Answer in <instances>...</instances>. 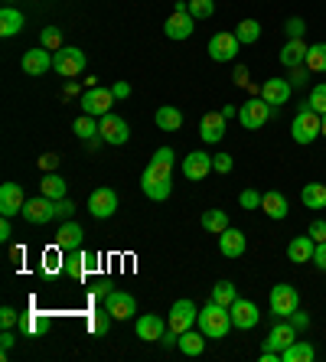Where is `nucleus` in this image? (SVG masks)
Returning <instances> with one entry per match:
<instances>
[{
	"instance_id": "1",
	"label": "nucleus",
	"mask_w": 326,
	"mask_h": 362,
	"mask_svg": "<svg viewBox=\"0 0 326 362\" xmlns=\"http://www.w3.org/2000/svg\"><path fill=\"white\" fill-rule=\"evenodd\" d=\"M173 160H176V153L170 147H160L151 157L147 170L141 173V189L147 199H153V202L170 199V193H173Z\"/></svg>"
},
{
	"instance_id": "2",
	"label": "nucleus",
	"mask_w": 326,
	"mask_h": 362,
	"mask_svg": "<svg viewBox=\"0 0 326 362\" xmlns=\"http://www.w3.org/2000/svg\"><path fill=\"white\" fill-rule=\"evenodd\" d=\"M196 327H199L209 339H222V337H228V327H232V313H228V307H222V303L209 300V303H206V307L199 310V320H196Z\"/></svg>"
},
{
	"instance_id": "3",
	"label": "nucleus",
	"mask_w": 326,
	"mask_h": 362,
	"mask_svg": "<svg viewBox=\"0 0 326 362\" xmlns=\"http://www.w3.org/2000/svg\"><path fill=\"white\" fill-rule=\"evenodd\" d=\"M291 137L297 144H313L317 137H323V115H317L310 105L301 108L297 118H293V124H291Z\"/></svg>"
},
{
	"instance_id": "4",
	"label": "nucleus",
	"mask_w": 326,
	"mask_h": 362,
	"mask_svg": "<svg viewBox=\"0 0 326 362\" xmlns=\"http://www.w3.org/2000/svg\"><path fill=\"white\" fill-rule=\"evenodd\" d=\"M52 69H56L62 78H76L85 72V52L78 46H62V49L52 52Z\"/></svg>"
},
{
	"instance_id": "5",
	"label": "nucleus",
	"mask_w": 326,
	"mask_h": 362,
	"mask_svg": "<svg viewBox=\"0 0 326 362\" xmlns=\"http://www.w3.org/2000/svg\"><path fill=\"white\" fill-rule=\"evenodd\" d=\"M268 303H271V313H274L277 320H287V317L301 307V294H297V287H291V284H274Z\"/></svg>"
},
{
	"instance_id": "6",
	"label": "nucleus",
	"mask_w": 326,
	"mask_h": 362,
	"mask_svg": "<svg viewBox=\"0 0 326 362\" xmlns=\"http://www.w3.org/2000/svg\"><path fill=\"white\" fill-rule=\"evenodd\" d=\"M192 30H196V17L190 13V7H186V4H176V10L167 17V23H163V33H167V40H173V42L190 40Z\"/></svg>"
},
{
	"instance_id": "7",
	"label": "nucleus",
	"mask_w": 326,
	"mask_h": 362,
	"mask_svg": "<svg viewBox=\"0 0 326 362\" xmlns=\"http://www.w3.org/2000/svg\"><path fill=\"white\" fill-rule=\"evenodd\" d=\"M115 92L111 88H101V85H92L88 92L82 95V115H92V118H105V115H111V105H115Z\"/></svg>"
},
{
	"instance_id": "8",
	"label": "nucleus",
	"mask_w": 326,
	"mask_h": 362,
	"mask_svg": "<svg viewBox=\"0 0 326 362\" xmlns=\"http://www.w3.org/2000/svg\"><path fill=\"white\" fill-rule=\"evenodd\" d=\"M271 111H274V108H271L264 98H248L242 108H238V121H242L245 131H258V127L268 124Z\"/></svg>"
},
{
	"instance_id": "9",
	"label": "nucleus",
	"mask_w": 326,
	"mask_h": 362,
	"mask_svg": "<svg viewBox=\"0 0 326 362\" xmlns=\"http://www.w3.org/2000/svg\"><path fill=\"white\" fill-rule=\"evenodd\" d=\"M23 219L30 222V226H46V222L56 219V199H50V196H36V199H26L23 206Z\"/></svg>"
},
{
	"instance_id": "10",
	"label": "nucleus",
	"mask_w": 326,
	"mask_h": 362,
	"mask_svg": "<svg viewBox=\"0 0 326 362\" xmlns=\"http://www.w3.org/2000/svg\"><path fill=\"white\" fill-rule=\"evenodd\" d=\"M23 206H26V196H23V186L20 183H4L0 186V216H23Z\"/></svg>"
},
{
	"instance_id": "11",
	"label": "nucleus",
	"mask_w": 326,
	"mask_h": 362,
	"mask_svg": "<svg viewBox=\"0 0 326 362\" xmlns=\"http://www.w3.org/2000/svg\"><path fill=\"white\" fill-rule=\"evenodd\" d=\"M196 320H199V310H196V303L192 300H176L173 307H170V329H176V333H186V329L196 327Z\"/></svg>"
},
{
	"instance_id": "12",
	"label": "nucleus",
	"mask_w": 326,
	"mask_h": 362,
	"mask_svg": "<svg viewBox=\"0 0 326 362\" xmlns=\"http://www.w3.org/2000/svg\"><path fill=\"white\" fill-rule=\"evenodd\" d=\"M101 124V141L105 144H115V147H121V144H127V137H131V127H127V121L121 118V115H105V118L98 121Z\"/></svg>"
},
{
	"instance_id": "13",
	"label": "nucleus",
	"mask_w": 326,
	"mask_h": 362,
	"mask_svg": "<svg viewBox=\"0 0 326 362\" xmlns=\"http://www.w3.org/2000/svg\"><path fill=\"white\" fill-rule=\"evenodd\" d=\"M228 313H232V327L235 329H255V327H258V320H261L258 303H255V300H242V297L228 307Z\"/></svg>"
},
{
	"instance_id": "14",
	"label": "nucleus",
	"mask_w": 326,
	"mask_h": 362,
	"mask_svg": "<svg viewBox=\"0 0 326 362\" xmlns=\"http://www.w3.org/2000/svg\"><path fill=\"white\" fill-rule=\"evenodd\" d=\"M105 310H108L115 320H131L137 313V300H134V294H127V291H111V294L105 297Z\"/></svg>"
},
{
	"instance_id": "15",
	"label": "nucleus",
	"mask_w": 326,
	"mask_h": 362,
	"mask_svg": "<svg viewBox=\"0 0 326 362\" xmlns=\"http://www.w3.org/2000/svg\"><path fill=\"white\" fill-rule=\"evenodd\" d=\"M226 131H228V118L222 115V111H209V115H202L199 118L202 144H219L222 137H226Z\"/></svg>"
},
{
	"instance_id": "16",
	"label": "nucleus",
	"mask_w": 326,
	"mask_h": 362,
	"mask_svg": "<svg viewBox=\"0 0 326 362\" xmlns=\"http://www.w3.org/2000/svg\"><path fill=\"white\" fill-rule=\"evenodd\" d=\"M238 36L235 33H216L209 40V59L212 62H232L235 56H238Z\"/></svg>"
},
{
	"instance_id": "17",
	"label": "nucleus",
	"mask_w": 326,
	"mask_h": 362,
	"mask_svg": "<svg viewBox=\"0 0 326 362\" xmlns=\"http://www.w3.org/2000/svg\"><path fill=\"white\" fill-rule=\"evenodd\" d=\"M115 209H117V193L108 189V186H101V189H95L88 196V212H92L95 219H111Z\"/></svg>"
},
{
	"instance_id": "18",
	"label": "nucleus",
	"mask_w": 326,
	"mask_h": 362,
	"mask_svg": "<svg viewBox=\"0 0 326 362\" xmlns=\"http://www.w3.org/2000/svg\"><path fill=\"white\" fill-rule=\"evenodd\" d=\"M82 242H85V228L78 226L76 219H66L62 226H59V232H56V248L62 255L66 252H76V248H82Z\"/></svg>"
},
{
	"instance_id": "19",
	"label": "nucleus",
	"mask_w": 326,
	"mask_h": 362,
	"mask_svg": "<svg viewBox=\"0 0 326 362\" xmlns=\"http://www.w3.org/2000/svg\"><path fill=\"white\" fill-rule=\"evenodd\" d=\"M95 262H98V255H88V252H82V248H76V252H66V258H62V271H66L69 278L82 281L85 271L95 268Z\"/></svg>"
},
{
	"instance_id": "20",
	"label": "nucleus",
	"mask_w": 326,
	"mask_h": 362,
	"mask_svg": "<svg viewBox=\"0 0 326 362\" xmlns=\"http://www.w3.org/2000/svg\"><path fill=\"white\" fill-rule=\"evenodd\" d=\"M20 69H23L26 76H46L52 69V52L46 49V46H40V49H26L23 59H20Z\"/></svg>"
},
{
	"instance_id": "21",
	"label": "nucleus",
	"mask_w": 326,
	"mask_h": 362,
	"mask_svg": "<svg viewBox=\"0 0 326 362\" xmlns=\"http://www.w3.org/2000/svg\"><path fill=\"white\" fill-rule=\"evenodd\" d=\"M183 173H186V180H206L212 173V153H206V151H192V153H186L183 157Z\"/></svg>"
},
{
	"instance_id": "22",
	"label": "nucleus",
	"mask_w": 326,
	"mask_h": 362,
	"mask_svg": "<svg viewBox=\"0 0 326 362\" xmlns=\"http://www.w3.org/2000/svg\"><path fill=\"white\" fill-rule=\"evenodd\" d=\"M297 333H301V329L293 327L291 320H281V323H277V327L268 333V339H264V349H274V353H284L287 346H291L293 339H297Z\"/></svg>"
},
{
	"instance_id": "23",
	"label": "nucleus",
	"mask_w": 326,
	"mask_h": 362,
	"mask_svg": "<svg viewBox=\"0 0 326 362\" xmlns=\"http://www.w3.org/2000/svg\"><path fill=\"white\" fill-rule=\"evenodd\" d=\"M291 92H293V85L287 82V78H268V82L261 85V98L268 101L271 108H281V105H287Z\"/></svg>"
},
{
	"instance_id": "24",
	"label": "nucleus",
	"mask_w": 326,
	"mask_h": 362,
	"mask_svg": "<svg viewBox=\"0 0 326 362\" xmlns=\"http://www.w3.org/2000/svg\"><path fill=\"white\" fill-rule=\"evenodd\" d=\"M137 339H144V343H160V337L167 333V323L160 320L157 313H144V317H137Z\"/></svg>"
},
{
	"instance_id": "25",
	"label": "nucleus",
	"mask_w": 326,
	"mask_h": 362,
	"mask_svg": "<svg viewBox=\"0 0 326 362\" xmlns=\"http://www.w3.org/2000/svg\"><path fill=\"white\" fill-rule=\"evenodd\" d=\"M245 248H248V242H245V235L238 232V228L228 226L222 235H219V252L226 255V258H242Z\"/></svg>"
},
{
	"instance_id": "26",
	"label": "nucleus",
	"mask_w": 326,
	"mask_h": 362,
	"mask_svg": "<svg viewBox=\"0 0 326 362\" xmlns=\"http://www.w3.org/2000/svg\"><path fill=\"white\" fill-rule=\"evenodd\" d=\"M313 252H317V242L310 235H297V238H291V245H287V258H291L293 264L313 262Z\"/></svg>"
},
{
	"instance_id": "27",
	"label": "nucleus",
	"mask_w": 326,
	"mask_h": 362,
	"mask_svg": "<svg viewBox=\"0 0 326 362\" xmlns=\"http://www.w3.org/2000/svg\"><path fill=\"white\" fill-rule=\"evenodd\" d=\"M307 42L303 40H287L284 49H281V66L293 69V66H307Z\"/></svg>"
},
{
	"instance_id": "28",
	"label": "nucleus",
	"mask_w": 326,
	"mask_h": 362,
	"mask_svg": "<svg viewBox=\"0 0 326 362\" xmlns=\"http://www.w3.org/2000/svg\"><path fill=\"white\" fill-rule=\"evenodd\" d=\"M261 209H264V216L268 219H287V212H291V206H287V196H281L277 189H271V193H264V199H261Z\"/></svg>"
},
{
	"instance_id": "29",
	"label": "nucleus",
	"mask_w": 326,
	"mask_h": 362,
	"mask_svg": "<svg viewBox=\"0 0 326 362\" xmlns=\"http://www.w3.org/2000/svg\"><path fill=\"white\" fill-rule=\"evenodd\" d=\"M206 333L202 329H186V333H180V353H186V356H199L202 349H206Z\"/></svg>"
},
{
	"instance_id": "30",
	"label": "nucleus",
	"mask_w": 326,
	"mask_h": 362,
	"mask_svg": "<svg viewBox=\"0 0 326 362\" xmlns=\"http://www.w3.org/2000/svg\"><path fill=\"white\" fill-rule=\"evenodd\" d=\"M153 121H157L160 131H180L183 127V111H176L173 105H163V108H157Z\"/></svg>"
},
{
	"instance_id": "31",
	"label": "nucleus",
	"mask_w": 326,
	"mask_h": 362,
	"mask_svg": "<svg viewBox=\"0 0 326 362\" xmlns=\"http://www.w3.org/2000/svg\"><path fill=\"white\" fill-rule=\"evenodd\" d=\"M20 30H23V13L13 7H4L0 10V36H17Z\"/></svg>"
},
{
	"instance_id": "32",
	"label": "nucleus",
	"mask_w": 326,
	"mask_h": 362,
	"mask_svg": "<svg viewBox=\"0 0 326 362\" xmlns=\"http://www.w3.org/2000/svg\"><path fill=\"white\" fill-rule=\"evenodd\" d=\"M313 356L317 353H313V346H310L307 339H293L284 353H281V362H310Z\"/></svg>"
},
{
	"instance_id": "33",
	"label": "nucleus",
	"mask_w": 326,
	"mask_h": 362,
	"mask_svg": "<svg viewBox=\"0 0 326 362\" xmlns=\"http://www.w3.org/2000/svg\"><path fill=\"white\" fill-rule=\"evenodd\" d=\"M40 193L50 196V199H66V180L59 173H42V183H40Z\"/></svg>"
},
{
	"instance_id": "34",
	"label": "nucleus",
	"mask_w": 326,
	"mask_h": 362,
	"mask_svg": "<svg viewBox=\"0 0 326 362\" xmlns=\"http://www.w3.org/2000/svg\"><path fill=\"white\" fill-rule=\"evenodd\" d=\"M307 209H326V186L323 183H307L301 193Z\"/></svg>"
},
{
	"instance_id": "35",
	"label": "nucleus",
	"mask_w": 326,
	"mask_h": 362,
	"mask_svg": "<svg viewBox=\"0 0 326 362\" xmlns=\"http://www.w3.org/2000/svg\"><path fill=\"white\" fill-rule=\"evenodd\" d=\"M202 228L212 232V235H222V232L228 228V216L222 209H206L202 212Z\"/></svg>"
},
{
	"instance_id": "36",
	"label": "nucleus",
	"mask_w": 326,
	"mask_h": 362,
	"mask_svg": "<svg viewBox=\"0 0 326 362\" xmlns=\"http://www.w3.org/2000/svg\"><path fill=\"white\" fill-rule=\"evenodd\" d=\"M72 131H76V137H82V141L101 137V124H98V118H92V115H82V118H76Z\"/></svg>"
},
{
	"instance_id": "37",
	"label": "nucleus",
	"mask_w": 326,
	"mask_h": 362,
	"mask_svg": "<svg viewBox=\"0 0 326 362\" xmlns=\"http://www.w3.org/2000/svg\"><path fill=\"white\" fill-rule=\"evenodd\" d=\"M209 300L222 303V307H232V303L238 300V287H235L232 281H219V284L212 287V297H209Z\"/></svg>"
},
{
	"instance_id": "38",
	"label": "nucleus",
	"mask_w": 326,
	"mask_h": 362,
	"mask_svg": "<svg viewBox=\"0 0 326 362\" xmlns=\"http://www.w3.org/2000/svg\"><path fill=\"white\" fill-rule=\"evenodd\" d=\"M235 36H238V42L242 46H255L261 36V23L258 20H242V23L235 26Z\"/></svg>"
},
{
	"instance_id": "39",
	"label": "nucleus",
	"mask_w": 326,
	"mask_h": 362,
	"mask_svg": "<svg viewBox=\"0 0 326 362\" xmlns=\"http://www.w3.org/2000/svg\"><path fill=\"white\" fill-rule=\"evenodd\" d=\"M307 69L310 72H326V42H313L307 49Z\"/></svg>"
},
{
	"instance_id": "40",
	"label": "nucleus",
	"mask_w": 326,
	"mask_h": 362,
	"mask_svg": "<svg viewBox=\"0 0 326 362\" xmlns=\"http://www.w3.org/2000/svg\"><path fill=\"white\" fill-rule=\"evenodd\" d=\"M40 42H42V46H46V49H50V52L62 49V30H59V26H42Z\"/></svg>"
},
{
	"instance_id": "41",
	"label": "nucleus",
	"mask_w": 326,
	"mask_h": 362,
	"mask_svg": "<svg viewBox=\"0 0 326 362\" xmlns=\"http://www.w3.org/2000/svg\"><path fill=\"white\" fill-rule=\"evenodd\" d=\"M186 7H190V13L196 20H209L212 13H216V4H212V0H186Z\"/></svg>"
},
{
	"instance_id": "42",
	"label": "nucleus",
	"mask_w": 326,
	"mask_h": 362,
	"mask_svg": "<svg viewBox=\"0 0 326 362\" xmlns=\"http://www.w3.org/2000/svg\"><path fill=\"white\" fill-rule=\"evenodd\" d=\"M310 108L317 111V115H326V82H317L313 88H310Z\"/></svg>"
},
{
	"instance_id": "43",
	"label": "nucleus",
	"mask_w": 326,
	"mask_h": 362,
	"mask_svg": "<svg viewBox=\"0 0 326 362\" xmlns=\"http://www.w3.org/2000/svg\"><path fill=\"white\" fill-rule=\"evenodd\" d=\"M111 320H115V317H111L108 310H101L98 317H92V320H88V329H92V333H98V337H105V333H108V327H111Z\"/></svg>"
},
{
	"instance_id": "44",
	"label": "nucleus",
	"mask_w": 326,
	"mask_h": 362,
	"mask_svg": "<svg viewBox=\"0 0 326 362\" xmlns=\"http://www.w3.org/2000/svg\"><path fill=\"white\" fill-rule=\"evenodd\" d=\"M261 199H264V193H258V189H245V193L238 196L242 209H261Z\"/></svg>"
},
{
	"instance_id": "45",
	"label": "nucleus",
	"mask_w": 326,
	"mask_h": 362,
	"mask_svg": "<svg viewBox=\"0 0 326 362\" xmlns=\"http://www.w3.org/2000/svg\"><path fill=\"white\" fill-rule=\"evenodd\" d=\"M232 167H235V160L228 153H212V170L216 173H232Z\"/></svg>"
},
{
	"instance_id": "46",
	"label": "nucleus",
	"mask_w": 326,
	"mask_h": 362,
	"mask_svg": "<svg viewBox=\"0 0 326 362\" xmlns=\"http://www.w3.org/2000/svg\"><path fill=\"white\" fill-rule=\"evenodd\" d=\"M307 235L313 238V242H326V219H313L310 222V228H307Z\"/></svg>"
},
{
	"instance_id": "47",
	"label": "nucleus",
	"mask_w": 326,
	"mask_h": 362,
	"mask_svg": "<svg viewBox=\"0 0 326 362\" xmlns=\"http://www.w3.org/2000/svg\"><path fill=\"white\" fill-rule=\"evenodd\" d=\"M284 30H287V36H291V40H303V30H307V23H303L301 17H291Z\"/></svg>"
},
{
	"instance_id": "48",
	"label": "nucleus",
	"mask_w": 326,
	"mask_h": 362,
	"mask_svg": "<svg viewBox=\"0 0 326 362\" xmlns=\"http://www.w3.org/2000/svg\"><path fill=\"white\" fill-rule=\"evenodd\" d=\"M307 72H310L307 66H293V69H291V78H287V82H291L293 88H301V85H307Z\"/></svg>"
},
{
	"instance_id": "49",
	"label": "nucleus",
	"mask_w": 326,
	"mask_h": 362,
	"mask_svg": "<svg viewBox=\"0 0 326 362\" xmlns=\"http://www.w3.org/2000/svg\"><path fill=\"white\" fill-rule=\"evenodd\" d=\"M72 212H76V202L72 199H59L56 202V219H72Z\"/></svg>"
},
{
	"instance_id": "50",
	"label": "nucleus",
	"mask_w": 326,
	"mask_h": 362,
	"mask_svg": "<svg viewBox=\"0 0 326 362\" xmlns=\"http://www.w3.org/2000/svg\"><path fill=\"white\" fill-rule=\"evenodd\" d=\"M17 320H20V313L13 310V307H4V310H0V323H4V329H13Z\"/></svg>"
},
{
	"instance_id": "51",
	"label": "nucleus",
	"mask_w": 326,
	"mask_h": 362,
	"mask_svg": "<svg viewBox=\"0 0 326 362\" xmlns=\"http://www.w3.org/2000/svg\"><path fill=\"white\" fill-rule=\"evenodd\" d=\"M287 320H291V323H293V327H297V329H307V327H310V313L297 307V310H293L291 317H287Z\"/></svg>"
},
{
	"instance_id": "52",
	"label": "nucleus",
	"mask_w": 326,
	"mask_h": 362,
	"mask_svg": "<svg viewBox=\"0 0 326 362\" xmlns=\"http://www.w3.org/2000/svg\"><path fill=\"white\" fill-rule=\"evenodd\" d=\"M13 343H17V337H13V329H4V333H0V349H4V359L10 356Z\"/></svg>"
},
{
	"instance_id": "53",
	"label": "nucleus",
	"mask_w": 326,
	"mask_h": 362,
	"mask_svg": "<svg viewBox=\"0 0 326 362\" xmlns=\"http://www.w3.org/2000/svg\"><path fill=\"white\" fill-rule=\"evenodd\" d=\"M56 167H59V157H56V153H42V157H40V170H42V173H52Z\"/></svg>"
},
{
	"instance_id": "54",
	"label": "nucleus",
	"mask_w": 326,
	"mask_h": 362,
	"mask_svg": "<svg viewBox=\"0 0 326 362\" xmlns=\"http://www.w3.org/2000/svg\"><path fill=\"white\" fill-rule=\"evenodd\" d=\"M313 264H317L320 271H326V242L317 245V252H313Z\"/></svg>"
},
{
	"instance_id": "55",
	"label": "nucleus",
	"mask_w": 326,
	"mask_h": 362,
	"mask_svg": "<svg viewBox=\"0 0 326 362\" xmlns=\"http://www.w3.org/2000/svg\"><path fill=\"white\" fill-rule=\"evenodd\" d=\"M111 92H115V98H127V95H131V85H127V82H115V85H111Z\"/></svg>"
},
{
	"instance_id": "56",
	"label": "nucleus",
	"mask_w": 326,
	"mask_h": 362,
	"mask_svg": "<svg viewBox=\"0 0 326 362\" xmlns=\"http://www.w3.org/2000/svg\"><path fill=\"white\" fill-rule=\"evenodd\" d=\"M10 235H13V228H10V219L4 216V222H0V242H10Z\"/></svg>"
},
{
	"instance_id": "57",
	"label": "nucleus",
	"mask_w": 326,
	"mask_h": 362,
	"mask_svg": "<svg viewBox=\"0 0 326 362\" xmlns=\"http://www.w3.org/2000/svg\"><path fill=\"white\" fill-rule=\"evenodd\" d=\"M235 82H238V85H248V72H245V69H235Z\"/></svg>"
},
{
	"instance_id": "58",
	"label": "nucleus",
	"mask_w": 326,
	"mask_h": 362,
	"mask_svg": "<svg viewBox=\"0 0 326 362\" xmlns=\"http://www.w3.org/2000/svg\"><path fill=\"white\" fill-rule=\"evenodd\" d=\"M222 115H226V118H238V108H235V105H226V108H222Z\"/></svg>"
},
{
	"instance_id": "59",
	"label": "nucleus",
	"mask_w": 326,
	"mask_h": 362,
	"mask_svg": "<svg viewBox=\"0 0 326 362\" xmlns=\"http://www.w3.org/2000/svg\"><path fill=\"white\" fill-rule=\"evenodd\" d=\"M323 137H326V115H323Z\"/></svg>"
}]
</instances>
